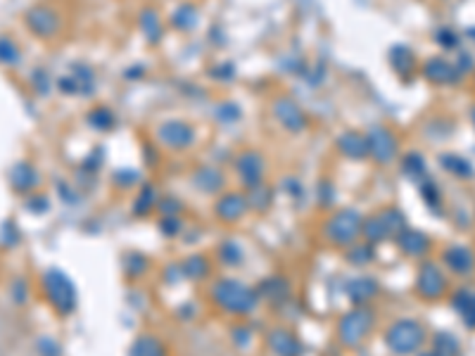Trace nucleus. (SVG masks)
<instances>
[{"label": "nucleus", "mask_w": 475, "mask_h": 356, "mask_svg": "<svg viewBox=\"0 0 475 356\" xmlns=\"http://www.w3.org/2000/svg\"><path fill=\"white\" fill-rule=\"evenodd\" d=\"M245 207H248V204H245V200L240 195H228L216 204V212L221 214L224 221H236L245 214Z\"/></svg>", "instance_id": "9d476101"}, {"label": "nucleus", "mask_w": 475, "mask_h": 356, "mask_svg": "<svg viewBox=\"0 0 475 356\" xmlns=\"http://www.w3.org/2000/svg\"><path fill=\"white\" fill-rule=\"evenodd\" d=\"M214 297L224 309L233 313H248L257 301V294L250 287H245L243 283L236 280H224L214 287Z\"/></svg>", "instance_id": "f03ea898"}, {"label": "nucleus", "mask_w": 475, "mask_h": 356, "mask_svg": "<svg viewBox=\"0 0 475 356\" xmlns=\"http://www.w3.org/2000/svg\"><path fill=\"white\" fill-rule=\"evenodd\" d=\"M444 285H447V280H444L442 271L435 266V264H425L423 269H420V276H418V292L423 294V297L428 299H437L444 294Z\"/></svg>", "instance_id": "0eeeda50"}, {"label": "nucleus", "mask_w": 475, "mask_h": 356, "mask_svg": "<svg viewBox=\"0 0 475 356\" xmlns=\"http://www.w3.org/2000/svg\"><path fill=\"white\" fill-rule=\"evenodd\" d=\"M43 283H45L48 299L52 301V306H55L59 313H71V311H74V306H76V290H74L71 280L62 273V271H57V269L45 271Z\"/></svg>", "instance_id": "f257e3e1"}, {"label": "nucleus", "mask_w": 475, "mask_h": 356, "mask_svg": "<svg viewBox=\"0 0 475 356\" xmlns=\"http://www.w3.org/2000/svg\"><path fill=\"white\" fill-rule=\"evenodd\" d=\"M271 347H274V352L281 356H299L297 340H295L290 333H285V330H276L271 335Z\"/></svg>", "instance_id": "9b49d317"}, {"label": "nucleus", "mask_w": 475, "mask_h": 356, "mask_svg": "<svg viewBox=\"0 0 475 356\" xmlns=\"http://www.w3.org/2000/svg\"><path fill=\"white\" fill-rule=\"evenodd\" d=\"M0 59H3V62H15L17 59L15 48H12V43H8V41H0Z\"/></svg>", "instance_id": "2eb2a0df"}, {"label": "nucleus", "mask_w": 475, "mask_h": 356, "mask_svg": "<svg viewBox=\"0 0 475 356\" xmlns=\"http://www.w3.org/2000/svg\"><path fill=\"white\" fill-rule=\"evenodd\" d=\"M131 356H162V347L157 340H153V337H143V340L136 342Z\"/></svg>", "instance_id": "ddd939ff"}, {"label": "nucleus", "mask_w": 475, "mask_h": 356, "mask_svg": "<svg viewBox=\"0 0 475 356\" xmlns=\"http://www.w3.org/2000/svg\"><path fill=\"white\" fill-rule=\"evenodd\" d=\"M359 231H362V219L357 212H342L328 223V238L338 245H350Z\"/></svg>", "instance_id": "20e7f679"}, {"label": "nucleus", "mask_w": 475, "mask_h": 356, "mask_svg": "<svg viewBox=\"0 0 475 356\" xmlns=\"http://www.w3.org/2000/svg\"><path fill=\"white\" fill-rule=\"evenodd\" d=\"M402 226H404V219H402L397 212H385L381 216H374L369 223H366V238L369 240H385L390 235L399 233Z\"/></svg>", "instance_id": "423d86ee"}, {"label": "nucleus", "mask_w": 475, "mask_h": 356, "mask_svg": "<svg viewBox=\"0 0 475 356\" xmlns=\"http://www.w3.org/2000/svg\"><path fill=\"white\" fill-rule=\"evenodd\" d=\"M423 328L416 321H397L385 335V342L395 354H411L423 345Z\"/></svg>", "instance_id": "7ed1b4c3"}, {"label": "nucleus", "mask_w": 475, "mask_h": 356, "mask_svg": "<svg viewBox=\"0 0 475 356\" xmlns=\"http://www.w3.org/2000/svg\"><path fill=\"white\" fill-rule=\"evenodd\" d=\"M444 262H447V266L456 271V273H468V271L475 266L473 252L466 250V247H452L449 252H444Z\"/></svg>", "instance_id": "6e6552de"}, {"label": "nucleus", "mask_w": 475, "mask_h": 356, "mask_svg": "<svg viewBox=\"0 0 475 356\" xmlns=\"http://www.w3.org/2000/svg\"><path fill=\"white\" fill-rule=\"evenodd\" d=\"M399 247L406 255H423L428 250V238L416 231H404L399 235Z\"/></svg>", "instance_id": "f8f14e48"}, {"label": "nucleus", "mask_w": 475, "mask_h": 356, "mask_svg": "<svg viewBox=\"0 0 475 356\" xmlns=\"http://www.w3.org/2000/svg\"><path fill=\"white\" fill-rule=\"evenodd\" d=\"M454 309L464 318L468 328H475V292L473 290H459L454 294Z\"/></svg>", "instance_id": "1a4fd4ad"}, {"label": "nucleus", "mask_w": 475, "mask_h": 356, "mask_svg": "<svg viewBox=\"0 0 475 356\" xmlns=\"http://www.w3.org/2000/svg\"><path fill=\"white\" fill-rule=\"evenodd\" d=\"M374 323V318L369 316L364 309L362 311H352L350 316L342 318L340 323V337L345 345H359L366 335H369V328Z\"/></svg>", "instance_id": "39448f33"}, {"label": "nucleus", "mask_w": 475, "mask_h": 356, "mask_svg": "<svg viewBox=\"0 0 475 356\" xmlns=\"http://www.w3.org/2000/svg\"><path fill=\"white\" fill-rule=\"evenodd\" d=\"M36 183H38V180L34 178V171L29 166H27V173H24V176H20L17 171H12V185H15L17 190H29V188H34Z\"/></svg>", "instance_id": "4468645a"}]
</instances>
